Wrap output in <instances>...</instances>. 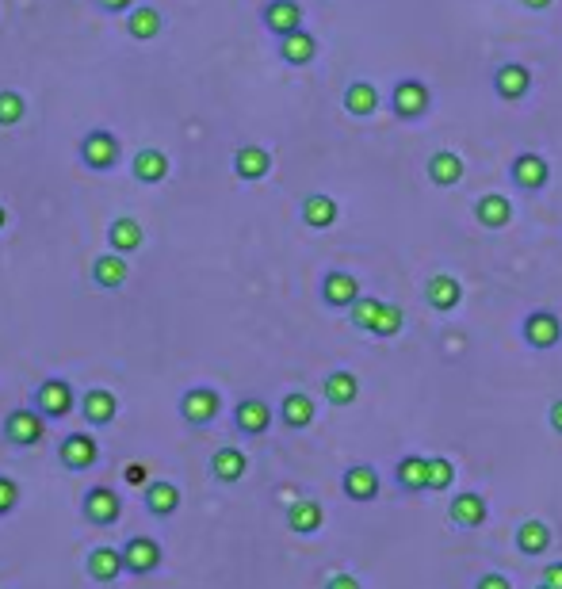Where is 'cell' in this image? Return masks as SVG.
<instances>
[{
  "label": "cell",
  "instance_id": "6da1fadb",
  "mask_svg": "<svg viewBox=\"0 0 562 589\" xmlns=\"http://www.w3.org/2000/svg\"><path fill=\"white\" fill-rule=\"evenodd\" d=\"M433 108V88L425 85L421 77H402L390 88V111L402 119V123H417L425 119Z\"/></svg>",
  "mask_w": 562,
  "mask_h": 589
},
{
  "label": "cell",
  "instance_id": "7a4b0ae2",
  "mask_svg": "<svg viewBox=\"0 0 562 589\" xmlns=\"http://www.w3.org/2000/svg\"><path fill=\"white\" fill-rule=\"evenodd\" d=\"M77 157L85 161V169H92V173H108V169L119 165V157H123V142H119V134L115 131L96 127V131H88L85 138H81Z\"/></svg>",
  "mask_w": 562,
  "mask_h": 589
},
{
  "label": "cell",
  "instance_id": "3957f363",
  "mask_svg": "<svg viewBox=\"0 0 562 589\" xmlns=\"http://www.w3.org/2000/svg\"><path fill=\"white\" fill-rule=\"evenodd\" d=\"M46 421H50V417H46L39 406H16L12 414L4 417V440H8L12 448H35V444H43V437H46Z\"/></svg>",
  "mask_w": 562,
  "mask_h": 589
},
{
  "label": "cell",
  "instance_id": "277c9868",
  "mask_svg": "<svg viewBox=\"0 0 562 589\" xmlns=\"http://www.w3.org/2000/svg\"><path fill=\"white\" fill-rule=\"evenodd\" d=\"M509 180H513V188L524 192V196H540L543 188L551 184V165H547V157L536 150H524L513 157V165H509Z\"/></svg>",
  "mask_w": 562,
  "mask_h": 589
},
{
  "label": "cell",
  "instance_id": "5b68a950",
  "mask_svg": "<svg viewBox=\"0 0 562 589\" xmlns=\"http://www.w3.org/2000/svg\"><path fill=\"white\" fill-rule=\"evenodd\" d=\"M218 414H222V394L215 387H188L180 394V417L192 429H207Z\"/></svg>",
  "mask_w": 562,
  "mask_h": 589
},
{
  "label": "cell",
  "instance_id": "8992f818",
  "mask_svg": "<svg viewBox=\"0 0 562 589\" xmlns=\"http://www.w3.org/2000/svg\"><path fill=\"white\" fill-rule=\"evenodd\" d=\"M35 406H39L46 417L62 421V417H69L73 410H81V398H77L69 379H43L39 391H35Z\"/></svg>",
  "mask_w": 562,
  "mask_h": 589
},
{
  "label": "cell",
  "instance_id": "52a82bcc",
  "mask_svg": "<svg viewBox=\"0 0 562 589\" xmlns=\"http://www.w3.org/2000/svg\"><path fill=\"white\" fill-rule=\"evenodd\" d=\"M520 337H524V345L528 349H555L562 341V318L555 314V310H532L528 318H524V326H520Z\"/></svg>",
  "mask_w": 562,
  "mask_h": 589
},
{
  "label": "cell",
  "instance_id": "ba28073f",
  "mask_svg": "<svg viewBox=\"0 0 562 589\" xmlns=\"http://www.w3.org/2000/svg\"><path fill=\"white\" fill-rule=\"evenodd\" d=\"M490 85H494V96L505 100V104H517L532 92V69L524 62H501L490 73Z\"/></svg>",
  "mask_w": 562,
  "mask_h": 589
},
{
  "label": "cell",
  "instance_id": "9c48e42d",
  "mask_svg": "<svg viewBox=\"0 0 562 589\" xmlns=\"http://www.w3.org/2000/svg\"><path fill=\"white\" fill-rule=\"evenodd\" d=\"M58 459H62L65 471H92L100 463V440L92 433H69V437L58 444Z\"/></svg>",
  "mask_w": 562,
  "mask_h": 589
},
{
  "label": "cell",
  "instance_id": "30bf717a",
  "mask_svg": "<svg viewBox=\"0 0 562 589\" xmlns=\"http://www.w3.org/2000/svg\"><path fill=\"white\" fill-rule=\"evenodd\" d=\"M81 513H85L88 524L111 528V524H119V517H123V498L111 486H92L85 494V502H81Z\"/></svg>",
  "mask_w": 562,
  "mask_h": 589
},
{
  "label": "cell",
  "instance_id": "8fae6325",
  "mask_svg": "<svg viewBox=\"0 0 562 589\" xmlns=\"http://www.w3.org/2000/svg\"><path fill=\"white\" fill-rule=\"evenodd\" d=\"M360 299V280L345 268H329L322 276V303L329 310H352Z\"/></svg>",
  "mask_w": 562,
  "mask_h": 589
},
{
  "label": "cell",
  "instance_id": "7c38bea8",
  "mask_svg": "<svg viewBox=\"0 0 562 589\" xmlns=\"http://www.w3.org/2000/svg\"><path fill=\"white\" fill-rule=\"evenodd\" d=\"M303 4L299 0H268L264 8H260V23L276 35V39H283V35H291V31H303Z\"/></svg>",
  "mask_w": 562,
  "mask_h": 589
},
{
  "label": "cell",
  "instance_id": "4fadbf2b",
  "mask_svg": "<svg viewBox=\"0 0 562 589\" xmlns=\"http://www.w3.org/2000/svg\"><path fill=\"white\" fill-rule=\"evenodd\" d=\"M272 421H276V414L264 398H241L234 406V429L241 437H264L272 429Z\"/></svg>",
  "mask_w": 562,
  "mask_h": 589
},
{
  "label": "cell",
  "instance_id": "5bb4252c",
  "mask_svg": "<svg viewBox=\"0 0 562 589\" xmlns=\"http://www.w3.org/2000/svg\"><path fill=\"white\" fill-rule=\"evenodd\" d=\"M123 559H127V574L146 578V574H153V570L161 567L165 551H161V544L153 536H130L127 544H123Z\"/></svg>",
  "mask_w": 562,
  "mask_h": 589
},
{
  "label": "cell",
  "instance_id": "9a60e30c",
  "mask_svg": "<svg viewBox=\"0 0 562 589\" xmlns=\"http://www.w3.org/2000/svg\"><path fill=\"white\" fill-rule=\"evenodd\" d=\"M85 570H88V578H92V582L111 586L119 574H127V559H123V551H119V547L100 544V547H92V551H88Z\"/></svg>",
  "mask_w": 562,
  "mask_h": 589
},
{
  "label": "cell",
  "instance_id": "2e32d148",
  "mask_svg": "<svg viewBox=\"0 0 562 589\" xmlns=\"http://www.w3.org/2000/svg\"><path fill=\"white\" fill-rule=\"evenodd\" d=\"M234 173H238V180H245V184H257V180H264V176L272 173V153L264 150L260 142H245V146H238L234 150Z\"/></svg>",
  "mask_w": 562,
  "mask_h": 589
},
{
  "label": "cell",
  "instance_id": "e0dca14e",
  "mask_svg": "<svg viewBox=\"0 0 562 589\" xmlns=\"http://www.w3.org/2000/svg\"><path fill=\"white\" fill-rule=\"evenodd\" d=\"M276 50H280L283 66L303 69V66H314V58H318V39L303 27V31H291V35L276 39Z\"/></svg>",
  "mask_w": 562,
  "mask_h": 589
},
{
  "label": "cell",
  "instance_id": "ac0fdd59",
  "mask_svg": "<svg viewBox=\"0 0 562 589\" xmlns=\"http://www.w3.org/2000/svg\"><path fill=\"white\" fill-rule=\"evenodd\" d=\"M81 414H85V421L92 429H104V425H111L115 414H119V398H115V391H108V387H88V391L81 394Z\"/></svg>",
  "mask_w": 562,
  "mask_h": 589
},
{
  "label": "cell",
  "instance_id": "d6986e66",
  "mask_svg": "<svg viewBox=\"0 0 562 589\" xmlns=\"http://www.w3.org/2000/svg\"><path fill=\"white\" fill-rule=\"evenodd\" d=\"M130 173L138 184H165L169 173H173V165H169V157L157 150V146H142V150L134 153V161H130Z\"/></svg>",
  "mask_w": 562,
  "mask_h": 589
},
{
  "label": "cell",
  "instance_id": "ffe728a7",
  "mask_svg": "<svg viewBox=\"0 0 562 589\" xmlns=\"http://www.w3.org/2000/svg\"><path fill=\"white\" fill-rule=\"evenodd\" d=\"M299 219H303V226H310V230H329L333 222L341 219V203L333 196H325V192H310V196L299 203Z\"/></svg>",
  "mask_w": 562,
  "mask_h": 589
},
{
  "label": "cell",
  "instance_id": "44dd1931",
  "mask_svg": "<svg viewBox=\"0 0 562 589\" xmlns=\"http://www.w3.org/2000/svg\"><path fill=\"white\" fill-rule=\"evenodd\" d=\"M123 27H127V35L134 43H153L165 31V16L153 4H134L127 12V20H123Z\"/></svg>",
  "mask_w": 562,
  "mask_h": 589
},
{
  "label": "cell",
  "instance_id": "7402d4cb",
  "mask_svg": "<svg viewBox=\"0 0 562 589\" xmlns=\"http://www.w3.org/2000/svg\"><path fill=\"white\" fill-rule=\"evenodd\" d=\"M341 104H345V111L352 119H371L379 111V104H383V96H379V88L371 85V81H348Z\"/></svg>",
  "mask_w": 562,
  "mask_h": 589
},
{
  "label": "cell",
  "instance_id": "603a6c76",
  "mask_svg": "<svg viewBox=\"0 0 562 589\" xmlns=\"http://www.w3.org/2000/svg\"><path fill=\"white\" fill-rule=\"evenodd\" d=\"M475 219L482 230H505L513 222V199L501 196V192H486L475 203Z\"/></svg>",
  "mask_w": 562,
  "mask_h": 589
},
{
  "label": "cell",
  "instance_id": "cb8c5ba5",
  "mask_svg": "<svg viewBox=\"0 0 562 589\" xmlns=\"http://www.w3.org/2000/svg\"><path fill=\"white\" fill-rule=\"evenodd\" d=\"M130 276V264L123 253H100L96 261H92V284L104 287V291H119V287L127 284Z\"/></svg>",
  "mask_w": 562,
  "mask_h": 589
},
{
  "label": "cell",
  "instance_id": "d4e9b609",
  "mask_svg": "<svg viewBox=\"0 0 562 589\" xmlns=\"http://www.w3.org/2000/svg\"><path fill=\"white\" fill-rule=\"evenodd\" d=\"M108 245H111V253H123V257L138 253V249L146 245V230H142V222L130 219V215H119V219L108 226Z\"/></svg>",
  "mask_w": 562,
  "mask_h": 589
},
{
  "label": "cell",
  "instance_id": "484cf974",
  "mask_svg": "<svg viewBox=\"0 0 562 589\" xmlns=\"http://www.w3.org/2000/svg\"><path fill=\"white\" fill-rule=\"evenodd\" d=\"M314 417H318V410H314V398L306 391H287L280 402V421L287 425V429H310L314 425Z\"/></svg>",
  "mask_w": 562,
  "mask_h": 589
},
{
  "label": "cell",
  "instance_id": "4316f807",
  "mask_svg": "<svg viewBox=\"0 0 562 589\" xmlns=\"http://www.w3.org/2000/svg\"><path fill=\"white\" fill-rule=\"evenodd\" d=\"M425 299H429V306L440 310V314H452L455 306L463 303V284H459L455 276H448V272H436L433 280L425 284Z\"/></svg>",
  "mask_w": 562,
  "mask_h": 589
},
{
  "label": "cell",
  "instance_id": "83f0119b",
  "mask_svg": "<svg viewBox=\"0 0 562 589\" xmlns=\"http://www.w3.org/2000/svg\"><path fill=\"white\" fill-rule=\"evenodd\" d=\"M425 169H429V180H433L436 188H455V184L463 180V173H467L463 157L455 150H436Z\"/></svg>",
  "mask_w": 562,
  "mask_h": 589
},
{
  "label": "cell",
  "instance_id": "f1b7e54d",
  "mask_svg": "<svg viewBox=\"0 0 562 589\" xmlns=\"http://www.w3.org/2000/svg\"><path fill=\"white\" fill-rule=\"evenodd\" d=\"M345 498L352 502H371L379 498V471L368 467V463H356L345 471Z\"/></svg>",
  "mask_w": 562,
  "mask_h": 589
},
{
  "label": "cell",
  "instance_id": "f546056e",
  "mask_svg": "<svg viewBox=\"0 0 562 589\" xmlns=\"http://www.w3.org/2000/svg\"><path fill=\"white\" fill-rule=\"evenodd\" d=\"M322 391H325V402H329V406H352V402L360 398V379H356L352 371L337 368V371L325 375Z\"/></svg>",
  "mask_w": 562,
  "mask_h": 589
},
{
  "label": "cell",
  "instance_id": "4dcf8cb0",
  "mask_svg": "<svg viewBox=\"0 0 562 589\" xmlns=\"http://www.w3.org/2000/svg\"><path fill=\"white\" fill-rule=\"evenodd\" d=\"M146 509H150L153 517H173L176 509H180V486L169 479H153L146 486Z\"/></svg>",
  "mask_w": 562,
  "mask_h": 589
},
{
  "label": "cell",
  "instance_id": "1f68e13d",
  "mask_svg": "<svg viewBox=\"0 0 562 589\" xmlns=\"http://www.w3.org/2000/svg\"><path fill=\"white\" fill-rule=\"evenodd\" d=\"M245 471H249V456L241 448H218L211 456V475L218 482H238L245 479Z\"/></svg>",
  "mask_w": 562,
  "mask_h": 589
},
{
  "label": "cell",
  "instance_id": "d6a6232c",
  "mask_svg": "<svg viewBox=\"0 0 562 589\" xmlns=\"http://www.w3.org/2000/svg\"><path fill=\"white\" fill-rule=\"evenodd\" d=\"M448 513H452V524H459V528H478V524H486V517H490L482 494H459Z\"/></svg>",
  "mask_w": 562,
  "mask_h": 589
},
{
  "label": "cell",
  "instance_id": "836d02e7",
  "mask_svg": "<svg viewBox=\"0 0 562 589\" xmlns=\"http://www.w3.org/2000/svg\"><path fill=\"white\" fill-rule=\"evenodd\" d=\"M325 524V513L318 502H291L287 505V528L291 532H299V536H310V532H318Z\"/></svg>",
  "mask_w": 562,
  "mask_h": 589
},
{
  "label": "cell",
  "instance_id": "e575fe53",
  "mask_svg": "<svg viewBox=\"0 0 562 589\" xmlns=\"http://www.w3.org/2000/svg\"><path fill=\"white\" fill-rule=\"evenodd\" d=\"M398 486L410 490V494H425L429 490V459L406 456L398 463Z\"/></svg>",
  "mask_w": 562,
  "mask_h": 589
},
{
  "label": "cell",
  "instance_id": "d590c367",
  "mask_svg": "<svg viewBox=\"0 0 562 589\" xmlns=\"http://www.w3.org/2000/svg\"><path fill=\"white\" fill-rule=\"evenodd\" d=\"M383 299H375V295H360L356 299V306L348 310V318H352V326L364 329V333H375V326H379V318H383Z\"/></svg>",
  "mask_w": 562,
  "mask_h": 589
},
{
  "label": "cell",
  "instance_id": "8d00e7d4",
  "mask_svg": "<svg viewBox=\"0 0 562 589\" xmlns=\"http://www.w3.org/2000/svg\"><path fill=\"white\" fill-rule=\"evenodd\" d=\"M517 547L524 551V555H543L547 547H551V528L543 521H528L520 524L517 532Z\"/></svg>",
  "mask_w": 562,
  "mask_h": 589
},
{
  "label": "cell",
  "instance_id": "74e56055",
  "mask_svg": "<svg viewBox=\"0 0 562 589\" xmlns=\"http://www.w3.org/2000/svg\"><path fill=\"white\" fill-rule=\"evenodd\" d=\"M27 115V100L16 88H0V127H20Z\"/></svg>",
  "mask_w": 562,
  "mask_h": 589
},
{
  "label": "cell",
  "instance_id": "f35d334b",
  "mask_svg": "<svg viewBox=\"0 0 562 589\" xmlns=\"http://www.w3.org/2000/svg\"><path fill=\"white\" fill-rule=\"evenodd\" d=\"M455 482V467L448 456H433L429 459V490H448Z\"/></svg>",
  "mask_w": 562,
  "mask_h": 589
},
{
  "label": "cell",
  "instance_id": "ab89813d",
  "mask_svg": "<svg viewBox=\"0 0 562 589\" xmlns=\"http://www.w3.org/2000/svg\"><path fill=\"white\" fill-rule=\"evenodd\" d=\"M406 326V310L402 306L387 303L383 306V318H379V326H375V337H398Z\"/></svg>",
  "mask_w": 562,
  "mask_h": 589
},
{
  "label": "cell",
  "instance_id": "60d3db41",
  "mask_svg": "<svg viewBox=\"0 0 562 589\" xmlns=\"http://www.w3.org/2000/svg\"><path fill=\"white\" fill-rule=\"evenodd\" d=\"M20 498H23L20 482L12 479V475H0V517L16 513V505H20Z\"/></svg>",
  "mask_w": 562,
  "mask_h": 589
},
{
  "label": "cell",
  "instance_id": "b9f144b4",
  "mask_svg": "<svg viewBox=\"0 0 562 589\" xmlns=\"http://www.w3.org/2000/svg\"><path fill=\"white\" fill-rule=\"evenodd\" d=\"M475 589H513V582H509L505 574H498V570H490V574H482V578H478Z\"/></svg>",
  "mask_w": 562,
  "mask_h": 589
},
{
  "label": "cell",
  "instance_id": "7bdbcfd3",
  "mask_svg": "<svg viewBox=\"0 0 562 589\" xmlns=\"http://www.w3.org/2000/svg\"><path fill=\"white\" fill-rule=\"evenodd\" d=\"M96 4H100V12H108V16H127L138 0H96Z\"/></svg>",
  "mask_w": 562,
  "mask_h": 589
},
{
  "label": "cell",
  "instance_id": "ee69618b",
  "mask_svg": "<svg viewBox=\"0 0 562 589\" xmlns=\"http://www.w3.org/2000/svg\"><path fill=\"white\" fill-rule=\"evenodd\" d=\"M325 589H360V578L348 574V570H341V574H333V578L325 582Z\"/></svg>",
  "mask_w": 562,
  "mask_h": 589
},
{
  "label": "cell",
  "instance_id": "f6af8a7d",
  "mask_svg": "<svg viewBox=\"0 0 562 589\" xmlns=\"http://www.w3.org/2000/svg\"><path fill=\"white\" fill-rule=\"evenodd\" d=\"M543 586L562 589V563H547V567H543Z\"/></svg>",
  "mask_w": 562,
  "mask_h": 589
},
{
  "label": "cell",
  "instance_id": "bcb514c9",
  "mask_svg": "<svg viewBox=\"0 0 562 589\" xmlns=\"http://www.w3.org/2000/svg\"><path fill=\"white\" fill-rule=\"evenodd\" d=\"M127 482H130V486H142V490H146V486H150V482H146V467H142V463H130V467H127Z\"/></svg>",
  "mask_w": 562,
  "mask_h": 589
},
{
  "label": "cell",
  "instance_id": "7dc6e473",
  "mask_svg": "<svg viewBox=\"0 0 562 589\" xmlns=\"http://www.w3.org/2000/svg\"><path fill=\"white\" fill-rule=\"evenodd\" d=\"M555 0H520V8H528V12H547Z\"/></svg>",
  "mask_w": 562,
  "mask_h": 589
},
{
  "label": "cell",
  "instance_id": "c3c4849f",
  "mask_svg": "<svg viewBox=\"0 0 562 589\" xmlns=\"http://www.w3.org/2000/svg\"><path fill=\"white\" fill-rule=\"evenodd\" d=\"M551 429H555V433H562V398L555 402V406H551Z\"/></svg>",
  "mask_w": 562,
  "mask_h": 589
},
{
  "label": "cell",
  "instance_id": "681fc988",
  "mask_svg": "<svg viewBox=\"0 0 562 589\" xmlns=\"http://www.w3.org/2000/svg\"><path fill=\"white\" fill-rule=\"evenodd\" d=\"M4 226H8V207L0 203V230H4Z\"/></svg>",
  "mask_w": 562,
  "mask_h": 589
},
{
  "label": "cell",
  "instance_id": "f907efd6",
  "mask_svg": "<svg viewBox=\"0 0 562 589\" xmlns=\"http://www.w3.org/2000/svg\"><path fill=\"white\" fill-rule=\"evenodd\" d=\"M536 589H547V586H543V582H540V586H536Z\"/></svg>",
  "mask_w": 562,
  "mask_h": 589
}]
</instances>
